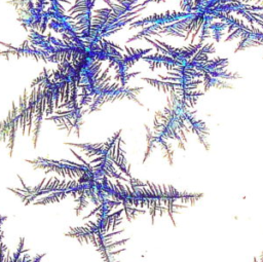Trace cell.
I'll use <instances>...</instances> for the list:
<instances>
[{
    "mask_svg": "<svg viewBox=\"0 0 263 262\" xmlns=\"http://www.w3.org/2000/svg\"><path fill=\"white\" fill-rule=\"evenodd\" d=\"M188 12L185 11H171V12H165L161 14H154L151 16H148L146 18L139 20L137 22H132L129 25V29L137 28V27H146V26H155L161 29L164 25H167L168 23H174L177 22L181 18H184L188 15Z\"/></svg>",
    "mask_w": 263,
    "mask_h": 262,
    "instance_id": "6da1fadb",
    "label": "cell"
},
{
    "mask_svg": "<svg viewBox=\"0 0 263 262\" xmlns=\"http://www.w3.org/2000/svg\"><path fill=\"white\" fill-rule=\"evenodd\" d=\"M142 60L145 61L152 70L161 67H166L168 70H172L173 68L178 67V62L175 59L159 52L153 54H146L142 58Z\"/></svg>",
    "mask_w": 263,
    "mask_h": 262,
    "instance_id": "7a4b0ae2",
    "label": "cell"
},
{
    "mask_svg": "<svg viewBox=\"0 0 263 262\" xmlns=\"http://www.w3.org/2000/svg\"><path fill=\"white\" fill-rule=\"evenodd\" d=\"M153 47H149L146 49H134V48H126V54L123 55L122 61L123 63L129 68L132 67L136 62H138L140 59H142L144 55L149 53Z\"/></svg>",
    "mask_w": 263,
    "mask_h": 262,
    "instance_id": "3957f363",
    "label": "cell"
},
{
    "mask_svg": "<svg viewBox=\"0 0 263 262\" xmlns=\"http://www.w3.org/2000/svg\"><path fill=\"white\" fill-rule=\"evenodd\" d=\"M227 26L224 22H215V23H211L209 26V31L211 36L215 39V41L219 42L220 39L222 38V36L224 35V32L226 30Z\"/></svg>",
    "mask_w": 263,
    "mask_h": 262,
    "instance_id": "277c9868",
    "label": "cell"
}]
</instances>
